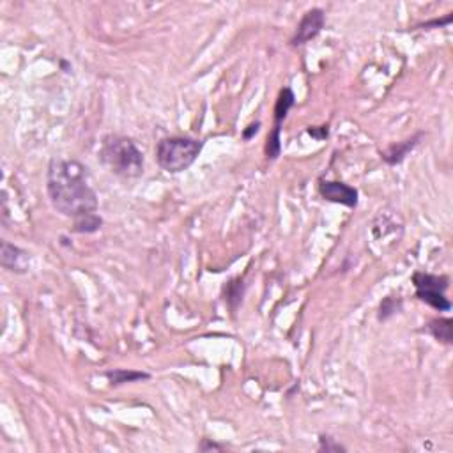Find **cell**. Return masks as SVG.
<instances>
[{
    "label": "cell",
    "mask_w": 453,
    "mask_h": 453,
    "mask_svg": "<svg viewBox=\"0 0 453 453\" xmlns=\"http://www.w3.org/2000/svg\"><path fill=\"white\" fill-rule=\"evenodd\" d=\"M204 142L190 137H167L158 142L154 153L156 161L165 172L181 174L192 167L200 156Z\"/></svg>",
    "instance_id": "3957f363"
},
{
    "label": "cell",
    "mask_w": 453,
    "mask_h": 453,
    "mask_svg": "<svg viewBox=\"0 0 453 453\" xmlns=\"http://www.w3.org/2000/svg\"><path fill=\"white\" fill-rule=\"evenodd\" d=\"M99 158L110 172L124 179H138L144 174V154L131 138L106 137L99 149Z\"/></svg>",
    "instance_id": "7a4b0ae2"
},
{
    "label": "cell",
    "mask_w": 453,
    "mask_h": 453,
    "mask_svg": "<svg viewBox=\"0 0 453 453\" xmlns=\"http://www.w3.org/2000/svg\"><path fill=\"white\" fill-rule=\"evenodd\" d=\"M423 137H425V133H423V131H420V133H416L414 137L406 138L404 142H397V144L390 145L386 151H383V153H381V158H383V160L386 161L390 167L400 165L404 160H406L407 154H409L411 151H413V149L420 144V140H422Z\"/></svg>",
    "instance_id": "9c48e42d"
},
{
    "label": "cell",
    "mask_w": 453,
    "mask_h": 453,
    "mask_svg": "<svg viewBox=\"0 0 453 453\" xmlns=\"http://www.w3.org/2000/svg\"><path fill=\"white\" fill-rule=\"evenodd\" d=\"M0 264L11 273L24 274L31 266V254L22 250L20 247L11 245L9 241H2V252H0Z\"/></svg>",
    "instance_id": "ba28073f"
},
{
    "label": "cell",
    "mask_w": 453,
    "mask_h": 453,
    "mask_svg": "<svg viewBox=\"0 0 453 453\" xmlns=\"http://www.w3.org/2000/svg\"><path fill=\"white\" fill-rule=\"evenodd\" d=\"M326 25V15L322 9L313 8L310 11L305 13V16L301 18V22L297 24L296 32H294L293 40H290V44L293 47H303L308 41L315 40L317 35L320 34V31L324 28Z\"/></svg>",
    "instance_id": "8992f818"
},
{
    "label": "cell",
    "mask_w": 453,
    "mask_h": 453,
    "mask_svg": "<svg viewBox=\"0 0 453 453\" xmlns=\"http://www.w3.org/2000/svg\"><path fill=\"white\" fill-rule=\"evenodd\" d=\"M245 289H247V286H245L242 278H234V280L229 281L225 289H223V299H225V303L229 305V308H231L232 312H236L238 306L241 305L242 296H245Z\"/></svg>",
    "instance_id": "7c38bea8"
},
{
    "label": "cell",
    "mask_w": 453,
    "mask_h": 453,
    "mask_svg": "<svg viewBox=\"0 0 453 453\" xmlns=\"http://www.w3.org/2000/svg\"><path fill=\"white\" fill-rule=\"evenodd\" d=\"M423 331L429 333L434 340H438L445 345L453 344V320L448 317H439V319H432L429 324L423 328Z\"/></svg>",
    "instance_id": "30bf717a"
},
{
    "label": "cell",
    "mask_w": 453,
    "mask_h": 453,
    "mask_svg": "<svg viewBox=\"0 0 453 453\" xmlns=\"http://www.w3.org/2000/svg\"><path fill=\"white\" fill-rule=\"evenodd\" d=\"M402 306H404V301L400 299V297H393V296L384 297L379 305V313H377V319L383 320L384 322V320L391 319L393 315H397V313L402 312Z\"/></svg>",
    "instance_id": "5bb4252c"
},
{
    "label": "cell",
    "mask_w": 453,
    "mask_h": 453,
    "mask_svg": "<svg viewBox=\"0 0 453 453\" xmlns=\"http://www.w3.org/2000/svg\"><path fill=\"white\" fill-rule=\"evenodd\" d=\"M199 450H202V452H209V450H223V446L216 445V443H211L209 439H204L202 445L199 446Z\"/></svg>",
    "instance_id": "d6986e66"
},
{
    "label": "cell",
    "mask_w": 453,
    "mask_h": 453,
    "mask_svg": "<svg viewBox=\"0 0 453 453\" xmlns=\"http://www.w3.org/2000/svg\"><path fill=\"white\" fill-rule=\"evenodd\" d=\"M258 129H261V122H258V121L248 126V128L242 131V140H252V138H254L255 135L258 133Z\"/></svg>",
    "instance_id": "ac0fdd59"
},
{
    "label": "cell",
    "mask_w": 453,
    "mask_h": 453,
    "mask_svg": "<svg viewBox=\"0 0 453 453\" xmlns=\"http://www.w3.org/2000/svg\"><path fill=\"white\" fill-rule=\"evenodd\" d=\"M413 283L416 289V297L425 305L432 306L438 312H450L452 301L446 297L450 280L443 274H430L425 271H416L413 274Z\"/></svg>",
    "instance_id": "277c9868"
},
{
    "label": "cell",
    "mask_w": 453,
    "mask_h": 453,
    "mask_svg": "<svg viewBox=\"0 0 453 453\" xmlns=\"http://www.w3.org/2000/svg\"><path fill=\"white\" fill-rule=\"evenodd\" d=\"M308 135L315 140H326L329 137V126H319V128H308Z\"/></svg>",
    "instance_id": "e0dca14e"
},
{
    "label": "cell",
    "mask_w": 453,
    "mask_h": 453,
    "mask_svg": "<svg viewBox=\"0 0 453 453\" xmlns=\"http://www.w3.org/2000/svg\"><path fill=\"white\" fill-rule=\"evenodd\" d=\"M319 452L326 453H340V452H347L344 445H340L336 439H333L331 436H326V434H320L319 436Z\"/></svg>",
    "instance_id": "9a60e30c"
},
{
    "label": "cell",
    "mask_w": 453,
    "mask_h": 453,
    "mask_svg": "<svg viewBox=\"0 0 453 453\" xmlns=\"http://www.w3.org/2000/svg\"><path fill=\"white\" fill-rule=\"evenodd\" d=\"M319 195L333 204H342L345 207L354 209L358 206V190L340 181H319Z\"/></svg>",
    "instance_id": "52a82bcc"
},
{
    "label": "cell",
    "mask_w": 453,
    "mask_h": 453,
    "mask_svg": "<svg viewBox=\"0 0 453 453\" xmlns=\"http://www.w3.org/2000/svg\"><path fill=\"white\" fill-rule=\"evenodd\" d=\"M47 193L51 207L67 218L79 220L98 211V195L90 186L87 167L76 160L55 158L50 161Z\"/></svg>",
    "instance_id": "6da1fadb"
},
{
    "label": "cell",
    "mask_w": 453,
    "mask_h": 453,
    "mask_svg": "<svg viewBox=\"0 0 453 453\" xmlns=\"http://www.w3.org/2000/svg\"><path fill=\"white\" fill-rule=\"evenodd\" d=\"M296 105V96H294L290 87H283L278 94L277 105H274V126L273 131L267 135L266 142V158L270 161L278 160L281 154V122L286 121L287 113Z\"/></svg>",
    "instance_id": "5b68a950"
},
{
    "label": "cell",
    "mask_w": 453,
    "mask_h": 453,
    "mask_svg": "<svg viewBox=\"0 0 453 453\" xmlns=\"http://www.w3.org/2000/svg\"><path fill=\"white\" fill-rule=\"evenodd\" d=\"M452 22H453V15L452 13H448L445 18H434V20L430 22H423V24H418L414 28H422V31H425V28H441V27H446V25H450Z\"/></svg>",
    "instance_id": "2e32d148"
},
{
    "label": "cell",
    "mask_w": 453,
    "mask_h": 453,
    "mask_svg": "<svg viewBox=\"0 0 453 453\" xmlns=\"http://www.w3.org/2000/svg\"><path fill=\"white\" fill-rule=\"evenodd\" d=\"M105 377L108 379L110 386H122V384L138 383V381L151 379V374L142 370H126V368H113V370H106Z\"/></svg>",
    "instance_id": "8fae6325"
},
{
    "label": "cell",
    "mask_w": 453,
    "mask_h": 453,
    "mask_svg": "<svg viewBox=\"0 0 453 453\" xmlns=\"http://www.w3.org/2000/svg\"><path fill=\"white\" fill-rule=\"evenodd\" d=\"M103 225V218L98 215V213H92V215L82 216V218L74 220L73 229L71 231L76 232V234H94L98 232Z\"/></svg>",
    "instance_id": "4fadbf2b"
}]
</instances>
